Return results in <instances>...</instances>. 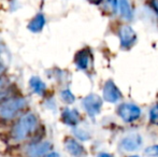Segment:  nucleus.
<instances>
[{"label": "nucleus", "instance_id": "obj_3", "mask_svg": "<svg viewBox=\"0 0 158 157\" xmlns=\"http://www.w3.org/2000/svg\"><path fill=\"white\" fill-rule=\"evenodd\" d=\"M118 35L119 40H121V45L123 48H131L137 40V35H135V30L129 26H122Z\"/></svg>", "mask_w": 158, "mask_h": 157}, {"label": "nucleus", "instance_id": "obj_17", "mask_svg": "<svg viewBox=\"0 0 158 157\" xmlns=\"http://www.w3.org/2000/svg\"><path fill=\"white\" fill-rule=\"evenodd\" d=\"M127 157H140L139 155H130V156H127Z\"/></svg>", "mask_w": 158, "mask_h": 157}, {"label": "nucleus", "instance_id": "obj_4", "mask_svg": "<svg viewBox=\"0 0 158 157\" xmlns=\"http://www.w3.org/2000/svg\"><path fill=\"white\" fill-rule=\"evenodd\" d=\"M101 105H102L101 99L98 96H96V95H89L83 101L84 108L87 111V113L92 116L99 113L100 109H101Z\"/></svg>", "mask_w": 158, "mask_h": 157}, {"label": "nucleus", "instance_id": "obj_2", "mask_svg": "<svg viewBox=\"0 0 158 157\" xmlns=\"http://www.w3.org/2000/svg\"><path fill=\"white\" fill-rule=\"evenodd\" d=\"M103 98L106 101L110 103H115L122 98L121 90L117 88L115 83L111 80L106 81L103 87Z\"/></svg>", "mask_w": 158, "mask_h": 157}, {"label": "nucleus", "instance_id": "obj_12", "mask_svg": "<svg viewBox=\"0 0 158 157\" xmlns=\"http://www.w3.org/2000/svg\"><path fill=\"white\" fill-rule=\"evenodd\" d=\"M144 153L150 157H158V145H153L145 150Z\"/></svg>", "mask_w": 158, "mask_h": 157}, {"label": "nucleus", "instance_id": "obj_11", "mask_svg": "<svg viewBox=\"0 0 158 157\" xmlns=\"http://www.w3.org/2000/svg\"><path fill=\"white\" fill-rule=\"evenodd\" d=\"M106 4L110 8V11L112 13H115L118 8V0H104Z\"/></svg>", "mask_w": 158, "mask_h": 157}, {"label": "nucleus", "instance_id": "obj_15", "mask_svg": "<svg viewBox=\"0 0 158 157\" xmlns=\"http://www.w3.org/2000/svg\"><path fill=\"white\" fill-rule=\"evenodd\" d=\"M97 157H113L111 154H108V153H101V154H99Z\"/></svg>", "mask_w": 158, "mask_h": 157}, {"label": "nucleus", "instance_id": "obj_16", "mask_svg": "<svg viewBox=\"0 0 158 157\" xmlns=\"http://www.w3.org/2000/svg\"><path fill=\"white\" fill-rule=\"evenodd\" d=\"M90 2H94V3H99V2H101L102 0H89Z\"/></svg>", "mask_w": 158, "mask_h": 157}, {"label": "nucleus", "instance_id": "obj_5", "mask_svg": "<svg viewBox=\"0 0 158 157\" xmlns=\"http://www.w3.org/2000/svg\"><path fill=\"white\" fill-rule=\"evenodd\" d=\"M142 145V139L139 134H132L129 136L125 137L123 140L121 141V149L124 151H135Z\"/></svg>", "mask_w": 158, "mask_h": 157}, {"label": "nucleus", "instance_id": "obj_10", "mask_svg": "<svg viewBox=\"0 0 158 157\" xmlns=\"http://www.w3.org/2000/svg\"><path fill=\"white\" fill-rule=\"evenodd\" d=\"M150 121L151 123L158 125V105H155L150 111Z\"/></svg>", "mask_w": 158, "mask_h": 157}, {"label": "nucleus", "instance_id": "obj_14", "mask_svg": "<svg viewBox=\"0 0 158 157\" xmlns=\"http://www.w3.org/2000/svg\"><path fill=\"white\" fill-rule=\"evenodd\" d=\"M151 6H152L153 10H154L155 12L158 14V0H152V2H151Z\"/></svg>", "mask_w": 158, "mask_h": 157}, {"label": "nucleus", "instance_id": "obj_6", "mask_svg": "<svg viewBox=\"0 0 158 157\" xmlns=\"http://www.w3.org/2000/svg\"><path fill=\"white\" fill-rule=\"evenodd\" d=\"M118 8L122 16L129 21L131 19V6L129 0H118Z\"/></svg>", "mask_w": 158, "mask_h": 157}, {"label": "nucleus", "instance_id": "obj_1", "mask_svg": "<svg viewBox=\"0 0 158 157\" xmlns=\"http://www.w3.org/2000/svg\"><path fill=\"white\" fill-rule=\"evenodd\" d=\"M119 118L126 123H131L138 119L141 115V109L138 105L132 103H124L121 105L117 109Z\"/></svg>", "mask_w": 158, "mask_h": 157}, {"label": "nucleus", "instance_id": "obj_9", "mask_svg": "<svg viewBox=\"0 0 158 157\" xmlns=\"http://www.w3.org/2000/svg\"><path fill=\"white\" fill-rule=\"evenodd\" d=\"M66 115H67L66 122L68 124L74 125V124H77V121H79V114H77V112H74V111H67Z\"/></svg>", "mask_w": 158, "mask_h": 157}, {"label": "nucleus", "instance_id": "obj_13", "mask_svg": "<svg viewBox=\"0 0 158 157\" xmlns=\"http://www.w3.org/2000/svg\"><path fill=\"white\" fill-rule=\"evenodd\" d=\"M42 25H43V17L38 16L37 19H35V22L31 24V29L35 30V27H37L38 29H40V28L42 27Z\"/></svg>", "mask_w": 158, "mask_h": 157}, {"label": "nucleus", "instance_id": "obj_8", "mask_svg": "<svg viewBox=\"0 0 158 157\" xmlns=\"http://www.w3.org/2000/svg\"><path fill=\"white\" fill-rule=\"evenodd\" d=\"M88 63H89V58H88L87 54H83V52H82L81 54L77 55V64L79 68H81V69H86L88 66Z\"/></svg>", "mask_w": 158, "mask_h": 157}, {"label": "nucleus", "instance_id": "obj_7", "mask_svg": "<svg viewBox=\"0 0 158 157\" xmlns=\"http://www.w3.org/2000/svg\"><path fill=\"white\" fill-rule=\"evenodd\" d=\"M67 147H68L69 152H70L71 154H73V155H75V156L81 155L82 152H83L82 147L74 140H69L68 143H67Z\"/></svg>", "mask_w": 158, "mask_h": 157}]
</instances>
